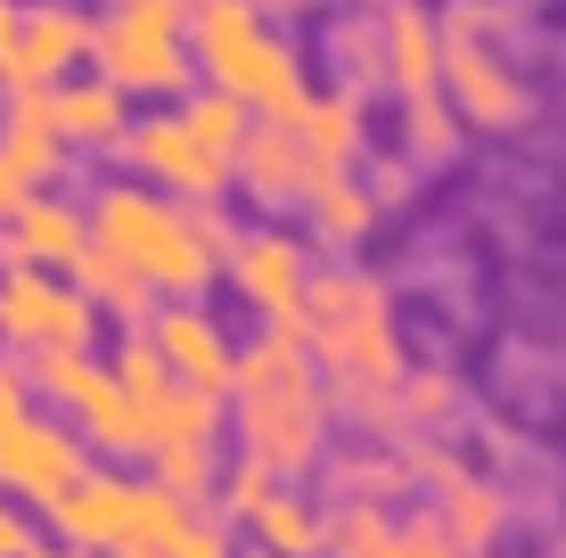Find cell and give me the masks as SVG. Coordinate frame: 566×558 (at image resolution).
I'll list each match as a JSON object with an SVG mask.
<instances>
[{"instance_id": "cell-1", "label": "cell", "mask_w": 566, "mask_h": 558, "mask_svg": "<svg viewBox=\"0 0 566 558\" xmlns=\"http://www.w3.org/2000/svg\"><path fill=\"white\" fill-rule=\"evenodd\" d=\"M74 42H83V25H74L66 9H33L25 42H17V74H57L74 57Z\"/></svg>"}, {"instance_id": "cell-2", "label": "cell", "mask_w": 566, "mask_h": 558, "mask_svg": "<svg viewBox=\"0 0 566 558\" xmlns=\"http://www.w3.org/2000/svg\"><path fill=\"white\" fill-rule=\"evenodd\" d=\"M0 50H9V0H0Z\"/></svg>"}, {"instance_id": "cell-3", "label": "cell", "mask_w": 566, "mask_h": 558, "mask_svg": "<svg viewBox=\"0 0 566 558\" xmlns=\"http://www.w3.org/2000/svg\"><path fill=\"white\" fill-rule=\"evenodd\" d=\"M9 543H17V534H9V517H0V550H9Z\"/></svg>"}]
</instances>
